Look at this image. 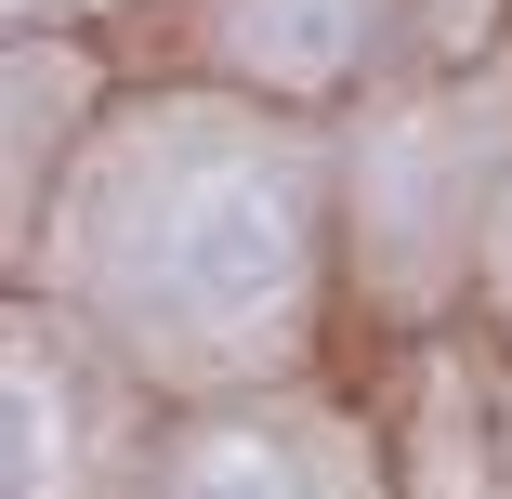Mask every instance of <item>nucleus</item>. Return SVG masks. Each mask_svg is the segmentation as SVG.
<instances>
[{"label": "nucleus", "instance_id": "2", "mask_svg": "<svg viewBox=\"0 0 512 499\" xmlns=\"http://www.w3.org/2000/svg\"><path fill=\"white\" fill-rule=\"evenodd\" d=\"M211 40H224V66H250V79H276V92H316V79L355 66L368 0H224Z\"/></svg>", "mask_w": 512, "mask_h": 499}, {"label": "nucleus", "instance_id": "4", "mask_svg": "<svg viewBox=\"0 0 512 499\" xmlns=\"http://www.w3.org/2000/svg\"><path fill=\"white\" fill-rule=\"evenodd\" d=\"M499 276H512V237H499Z\"/></svg>", "mask_w": 512, "mask_h": 499}, {"label": "nucleus", "instance_id": "3", "mask_svg": "<svg viewBox=\"0 0 512 499\" xmlns=\"http://www.w3.org/2000/svg\"><path fill=\"white\" fill-rule=\"evenodd\" d=\"M171 499H342V473H329L316 434L237 421V434H197V447L171 460Z\"/></svg>", "mask_w": 512, "mask_h": 499}, {"label": "nucleus", "instance_id": "1", "mask_svg": "<svg viewBox=\"0 0 512 499\" xmlns=\"http://www.w3.org/2000/svg\"><path fill=\"white\" fill-rule=\"evenodd\" d=\"M79 289L92 316L132 342V368H276L302 342V289H316V224H302V171L224 119H158L79 224Z\"/></svg>", "mask_w": 512, "mask_h": 499}, {"label": "nucleus", "instance_id": "5", "mask_svg": "<svg viewBox=\"0 0 512 499\" xmlns=\"http://www.w3.org/2000/svg\"><path fill=\"white\" fill-rule=\"evenodd\" d=\"M27 14H40V0H27ZM53 14H66V0H53Z\"/></svg>", "mask_w": 512, "mask_h": 499}]
</instances>
